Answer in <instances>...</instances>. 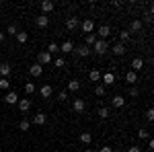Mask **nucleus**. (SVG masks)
<instances>
[{"instance_id":"a18cd8bd","label":"nucleus","mask_w":154,"mask_h":152,"mask_svg":"<svg viewBox=\"0 0 154 152\" xmlns=\"http://www.w3.org/2000/svg\"><path fill=\"white\" fill-rule=\"evenodd\" d=\"M113 152H119V150H113Z\"/></svg>"},{"instance_id":"c756f323","label":"nucleus","mask_w":154,"mask_h":152,"mask_svg":"<svg viewBox=\"0 0 154 152\" xmlns=\"http://www.w3.org/2000/svg\"><path fill=\"white\" fill-rule=\"evenodd\" d=\"M130 31H125V29H123V31H121V33H119V43H125V41H128V39H130Z\"/></svg>"},{"instance_id":"58836bf2","label":"nucleus","mask_w":154,"mask_h":152,"mask_svg":"<svg viewBox=\"0 0 154 152\" xmlns=\"http://www.w3.org/2000/svg\"><path fill=\"white\" fill-rule=\"evenodd\" d=\"M58 99H60V101H66V99H68V93H66V91H62V93L58 95Z\"/></svg>"},{"instance_id":"f704fd0d","label":"nucleus","mask_w":154,"mask_h":152,"mask_svg":"<svg viewBox=\"0 0 154 152\" xmlns=\"http://www.w3.org/2000/svg\"><path fill=\"white\" fill-rule=\"evenodd\" d=\"M138 138H140V140H148V138H150V134H148L146 129H140V132H138Z\"/></svg>"},{"instance_id":"c85d7f7f","label":"nucleus","mask_w":154,"mask_h":152,"mask_svg":"<svg viewBox=\"0 0 154 152\" xmlns=\"http://www.w3.org/2000/svg\"><path fill=\"white\" fill-rule=\"evenodd\" d=\"M11 88V80L8 78H0V91H8Z\"/></svg>"},{"instance_id":"393cba45","label":"nucleus","mask_w":154,"mask_h":152,"mask_svg":"<svg viewBox=\"0 0 154 152\" xmlns=\"http://www.w3.org/2000/svg\"><path fill=\"white\" fill-rule=\"evenodd\" d=\"M88 78H91L93 82H99V80H101V72H99V70H91V72H88Z\"/></svg>"},{"instance_id":"79ce46f5","label":"nucleus","mask_w":154,"mask_h":152,"mask_svg":"<svg viewBox=\"0 0 154 152\" xmlns=\"http://www.w3.org/2000/svg\"><path fill=\"white\" fill-rule=\"evenodd\" d=\"M99 152H113V148H111V146H103Z\"/></svg>"},{"instance_id":"1a4fd4ad","label":"nucleus","mask_w":154,"mask_h":152,"mask_svg":"<svg viewBox=\"0 0 154 152\" xmlns=\"http://www.w3.org/2000/svg\"><path fill=\"white\" fill-rule=\"evenodd\" d=\"M29 74H31L33 78H39V76L43 74V66H41V64H33V66L29 68Z\"/></svg>"},{"instance_id":"f257e3e1","label":"nucleus","mask_w":154,"mask_h":152,"mask_svg":"<svg viewBox=\"0 0 154 152\" xmlns=\"http://www.w3.org/2000/svg\"><path fill=\"white\" fill-rule=\"evenodd\" d=\"M91 49H93L95 54H99V56H103V54H107V51H109V43H107L105 39H97L95 45L91 47Z\"/></svg>"},{"instance_id":"2eb2a0df","label":"nucleus","mask_w":154,"mask_h":152,"mask_svg":"<svg viewBox=\"0 0 154 152\" xmlns=\"http://www.w3.org/2000/svg\"><path fill=\"white\" fill-rule=\"evenodd\" d=\"M111 103H113V107H117V109H121V107L125 105V97H121V95H115V97L111 99Z\"/></svg>"},{"instance_id":"e433bc0d","label":"nucleus","mask_w":154,"mask_h":152,"mask_svg":"<svg viewBox=\"0 0 154 152\" xmlns=\"http://www.w3.org/2000/svg\"><path fill=\"white\" fill-rule=\"evenodd\" d=\"M54 66H58V68H64V66H66V60H64V58H58L56 62H54Z\"/></svg>"},{"instance_id":"4468645a","label":"nucleus","mask_w":154,"mask_h":152,"mask_svg":"<svg viewBox=\"0 0 154 152\" xmlns=\"http://www.w3.org/2000/svg\"><path fill=\"white\" fill-rule=\"evenodd\" d=\"M97 33H99V37H101V39H107V37H109V33H111V27H109V25H101Z\"/></svg>"},{"instance_id":"5701e85b","label":"nucleus","mask_w":154,"mask_h":152,"mask_svg":"<svg viewBox=\"0 0 154 152\" xmlns=\"http://www.w3.org/2000/svg\"><path fill=\"white\" fill-rule=\"evenodd\" d=\"M80 142H82V144H91V142H93V134H91V132H82V134H80Z\"/></svg>"},{"instance_id":"c03bdc74","label":"nucleus","mask_w":154,"mask_h":152,"mask_svg":"<svg viewBox=\"0 0 154 152\" xmlns=\"http://www.w3.org/2000/svg\"><path fill=\"white\" fill-rule=\"evenodd\" d=\"M84 152H95V150H91V148H86V150H84Z\"/></svg>"},{"instance_id":"f8f14e48","label":"nucleus","mask_w":154,"mask_h":152,"mask_svg":"<svg viewBox=\"0 0 154 152\" xmlns=\"http://www.w3.org/2000/svg\"><path fill=\"white\" fill-rule=\"evenodd\" d=\"M39 95H41L43 99H49V97L54 95V88H51L49 84H41V88H39Z\"/></svg>"},{"instance_id":"b1692460","label":"nucleus","mask_w":154,"mask_h":152,"mask_svg":"<svg viewBox=\"0 0 154 152\" xmlns=\"http://www.w3.org/2000/svg\"><path fill=\"white\" fill-rule=\"evenodd\" d=\"M125 80L130 82V84H134V82H138V74H136V72H125Z\"/></svg>"},{"instance_id":"6ab92c4d","label":"nucleus","mask_w":154,"mask_h":152,"mask_svg":"<svg viewBox=\"0 0 154 152\" xmlns=\"http://www.w3.org/2000/svg\"><path fill=\"white\" fill-rule=\"evenodd\" d=\"M111 51H113L115 56H123V54H125V45H123V43H115V45L111 47Z\"/></svg>"},{"instance_id":"c9c22d12","label":"nucleus","mask_w":154,"mask_h":152,"mask_svg":"<svg viewBox=\"0 0 154 152\" xmlns=\"http://www.w3.org/2000/svg\"><path fill=\"white\" fill-rule=\"evenodd\" d=\"M146 119H148V121H154V109H152V107L146 109Z\"/></svg>"},{"instance_id":"ddd939ff","label":"nucleus","mask_w":154,"mask_h":152,"mask_svg":"<svg viewBox=\"0 0 154 152\" xmlns=\"http://www.w3.org/2000/svg\"><path fill=\"white\" fill-rule=\"evenodd\" d=\"M17 105H19V111L27 113V111L31 109V101H29V99H19V103H17Z\"/></svg>"},{"instance_id":"dca6fc26","label":"nucleus","mask_w":154,"mask_h":152,"mask_svg":"<svg viewBox=\"0 0 154 152\" xmlns=\"http://www.w3.org/2000/svg\"><path fill=\"white\" fill-rule=\"evenodd\" d=\"M78 19H76V17H70V19H68V21H66V29H68V31H74V29H78Z\"/></svg>"},{"instance_id":"423d86ee","label":"nucleus","mask_w":154,"mask_h":152,"mask_svg":"<svg viewBox=\"0 0 154 152\" xmlns=\"http://www.w3.org/2000/svg\"><path fill=\"white\" fill-rule=\"evenodd\" d=\"M101 80H103V86H111L113 82H115V74L113 72H105V74H101Z\"/></svg>"},{"instance_id":"7ed1b4c3","label":"nucleus","mask_w":154,"mask_h":152,"mask_svg":"<svg viewBox=\"0 0 154 152\" xmlns=\"http://www.w3.org/2000/svg\"><path fill=\"white\" fill-rule=\"evenodd\" d=\"M74 49H76V54H78L80 58H88V56L93 54V49H91L88 45H84V43H80V45H76Z\"/></svg>"},{"instance_id":"37998d69","label":"nucleus","mask_w":154,"mask_h":152,"mask_svg":"<svg viewBox=\"0 0 154 152\" xmlns=\"http://www.w3.org/2000/svg\"><path fill=\"white\" fill-rule=\"evenodd\" d=\"M2 39H4V33H0V41H2Z\"/></svg>"},{"instance_id":"a19ab883","label":"nucleus","mask_w":154,"mask_h":152,"mask_svg":"<svg viewBox=\"0 0 154 152\" xmlns=\"http://www.w3.org/2000/svg\"><path fill=\"white\" fill-rule=\"evenodd\" d=\"M128 152H142V150H140L138 146H130V148H128Z\"/></svg>"},{"instance_id":"9d476101","label":"nucleus","mask_w":154,"mask_h":152,"mask_svg":"<svg viewBox=\"0 0 154 152\" xmlns=\"http://www.w3.org/2000/svg\"><path fill=\"white\" fill-rule=\"evenodd\" d=\"M142 68H144V60L142 58H134V60H131V72H136V74H138Z\"/></svg>"},{"instance_id":"9b49d317","label":"nucleus","mask_w":154,"mask_h":152,"mask_svg":"<svg viewBox=\"0 0 154 152\" xmlns=\"http://www.w3.org/2000/svg\"><path fill=\"white\" fill-rule=\"evenodd\" d=\"M11 64H6V62H2L0 64V78H8L11 76Z\"/></svg>"},{"instance_id":"4be33fe9","label":"nucleus","mask_w":154,"mask_h":152,"mask_svg":"<svg viewBox=\"0 0 154 152\" xmlns=\"http://www.w3.org/2000/svg\"><path fill=\"white\" fill-rule=\"evenodd\" d=\"M17 41H19V43H27V41H29V33H27V31H19V33H17Z\"/></svg>"},{"instance_id":"f03ea898","label":"nucleus","mask_w":154,"mask_h":152,"mask_svg":"<svg viewBox=\"0 0 154 152\" xmlns=\"http://www.w3.org/2000/svg\"><path fill=\"white\" fill-rule=\"evenodd\" d=\"M80 29H82V33H86V35L95 33V21L93 19H84L82 23H80Z\"/></svg>"},{"instance_id":"f3484780","label":"nucleus","mask_w":154,"mask_h":152,"mask_svg":"<svg viewBox=\"0 0 154 152\" xmlns=\"http://www.w3.org/2000/svg\"><path fill=\"white\" fill-rule=\"evenodd\" d=\"M35 23H37V27L45 29V27L49 25V17H45V14H41V17H37V19H35Z\"/></svg>"},{"instance_id":"0eeeda50","label":"nucleus","mask_w":154,"mask_h":152,"mask_svg":"<svg viewBox=\"0 0 154 152\" xmlns=\"http://www.w3.org/2000/svg\"><path fill=\"white\" fill-rule=\"evenodd\" d=\"M72 109H74L76 113H82L84 109H86V101H84V99H74V103H72Z\"/></svg>"},{"instance_id":"72a5a7b5","label":"nucleus","mask_w":154,"mask_h":152,"mask_svg":"<svg viewBox=\"0 0 154 152\" xmlns=\"http://www.w3.org/2000/svg\"><path fill=\"white\" fill-rule=\"evenodd\" d=\"M131 31H134V33H136V31H142V21H134V23H131V27H130Z\"/></svg>"},{"instance_id":"4c0bfd02","label":"nucleus","mask_w":154,"mask_h":152,"mask_svg":"<svg viewBox=\"0 0 154 152\" xmlns=\"http://www.w3.org/2000/svg\"><path fill=\"white\" fill-rule=\"evenodd\" d=\"M8 33H11V35H17V33H19V27H17V25H8Z\"/></svg>"},{"instance_id":"2f4dec72","label":"nucleus","mask_w":154,"mask_h":152,"mask_svg":"<svg viewBox=\"0 0 154 152\" xmlns=\"http://www.w3.org/2000/svg\"><path fill=\"white\" fill-rule=\"evenodd\" d=\"M105 93H107V88L103 86V84H99V86L95 88V95H97V97H105Z\"/></svg>"},{"instance_id":"7c9ffc66","label":"nucleus","mask_w":154,"mask_h":152,"mask_svg":"<svg viewBox=\"0 0 154 152\" xmlns=\"http://www.w3.org/2000/svg\"><path fill=\"white\" fill-rule=\"evenodd\" d=\"M97 115L101 117V119H107V117H109V109H107V107H101V109L97 111Z\"/></svg>"},{"instance_id":"473e14b6","label":"nucleus","mask_w":154,"mask_h":152,"mask_svg":"<svg viewBox=\"0 0 154 152\" xmlns=\"http://www.w3.org/2000/svg\"><path fill=\"white\" fill-rule=\"evenodd\" d=\"M56 51H60V45L58 43H49L48 45V54L51 56V54H56Z\"/></svg>"},{"instance_id":"bb28decb","label":"nucleus","mask_w":154,"mask_h":152,"mask_svg":"<svg viewBox=\"0 0 154 152\" xmlns=\"http://www.w3.org/2000/svg\"><path fill=\"white\" fill-rule=\"evenodd\" d=\"M29 128H31V121H29V119H23V121L19 123V129H21V132H29Z\"/></svg>"},{"instance_id":"cd10ccee","label":"nucleus","mask_w":154,"mask_h":152,"mask_svg":"<svg viewBox=\"0 0 154 152\" xmlns=\"http://www.w3.org/2000/svg\"><path fill=\"white\" fill-rule=\"evenodd\" d=\"M35 91H37V88H35L33 82H25V93H27V95H33Z\"/></svg>"},{"instance_id":"6e6552de","label":"nucleus","mask_w":154,"mask_h":152,"mask_svg":"<svg viewBox=\"0 0 154 152\" xmlns=\"http://www.w3.org/2000/svg\"><path fill=\"white\" fill-rule=\"evenodd\" d=\"M37 64H41V66L51 64V56H49L48 51H39V56H37Z\"/></svg>"},{"instance_id":"aec40b11","label":"nucleus","mask_w":154,"mask_h":152,"mask_svg":"<svg viewBox=\"0 0 154 152\" xmlns=\"http://www.w3.org/2000/svg\"><path fill=\"white\" fill-rule=\"evenodd\" d=\"M97 39H99V37H97L95 33H91V35H86V37H84V45L93 47V45H95V41H97Z\"/></svg>"},{"instance_id":"20e7f679","label":"nucleus","mask_w":154,"mask_h":152,"mask_svg":"<svg viewBox=\"0 0 154 152\" xmlns=\"http://www.w3.org/2000/svg\"><path fill=\"white\" fill-rule=\"evenodd\" d=\"M39 6H41V14H45V17H48L49 12H51L54 8H56V4H54L51 0H43V2H41Z\"/></svg>"},{"instance_id":"ea45409f","label":"nucleus","mask_w":154,"mask_h":152,"mask_svg":"<svg viewBox=\"0 0 154 152\" xmlns=\"http://www.w3.org/2000/svg\"><path fill=\"white\" fill-rule=\"evenodd\" d=\"M130 95H131V97H138V95H140V91H138L136 86H131V88H130Z\"/></svg>"},{"instance_id":"a211bd4d","label":"nucleus","mask_w":154,"mask_h":152,"mask_svg":"<svg viewBox=\"0 0 154 152\" xmlns=\"http://www.w3.org/2000/svg\"><path fill=\"white\" fill-rule=\"evenodd\" d=\"M60 51H64V54H70V51H74V43H72L70 39H68V41H64V43L60 45Z\"/></svg>"},{"instance_id":"412c9836","label":"nucleus","mask_w":154,"mask_h":152,"mask_svg":"<svg viewBox=\"0 0 154 152\" xmlns=\"http://www.w3.org/2000/svg\"><path fill=\"white\" fill-rule=\"evenodd\" d=\"M48 121V115H43V113H37L35 117H33V123H37V126H43Z\"/></svg>"},{"instance_id":"39448f33","label":"nucleus","mask_w":154,"mask_h":152,"mask_svg":"<svg viewBox=\"0 0 154 152\" xmlns=\"http://www.w3.org/2000/svg\"><path fill=\"white\" fill-rule=\"evenodd\" d=\"M4 103L6 105H17L19 103V95L14 93V91H8V93L4 95Z\"/></svg>"},{"instance_id":"a878e982","label":"nucleus","mask_w":154,"mask_h":152,"mask_svg":"<svg viewBox=\"0 0 154 152\" xmlns=\"http://www.w3.org/2000/svg\"><path fill=\"white\" fill-rule=\"evenodd\" d=\"M78 88H80V82H78V80H70V82H68V91L76 93Z\"/></svg>"}]
</instances>
